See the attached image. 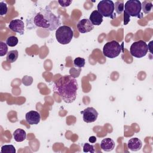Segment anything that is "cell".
<instances>
[{"label":"cell","instance_id":"9c48e42d","mask_svg":"<svg viewBox=\"0 0 153 153\" xmlns=\"http://www.w3.org/2000/svg\"><path fill=\"white\" fill-rule=\"evenodd\" d=\"M77 29L79 32L85 33L91 31L94 29V25L91 23L89 19H81L77 24Z\"/></svg>","mask_w":153,"mask_h":153},{"label":"cell","instance_id":"7c38bea8","mask_svg":"<svg viewBox=\"0 0 153 153\" xmlns=\"http://www.w3.org/2000/svg\"><path fill=\"white\" fill-rule=\"evenodd\" d=\"M115 142L109 137L103 139L100 143V147L102 150L106 152H110L115 148Z\"/></svg>","mask_w":153,"mask_h":153},{"label":"cell","instance_id":"ba28073f","mask_svg":"<svg viewBox=\"0 0 153 153\" xmlns=\"http://www.w3.org/2000/svg\"><path fill=\"white\" fill-rule=\"evenodd\" d=\"M84 122L90 123L94 122L98 117L97 111L93 107H88L81 112Z\"/></svg>","mask_w":153,"mask_h":153},{"label":"cell","instance_id":"cb8c5ba5","mask_svg":"<svg viewBox=\"0 0 153 153\" xmlns=\"http://www.w3.org/2000/svg\"><path fill=\"white\" fill-rule=\"evenodd\" d=\"M8 11V8L7 5L6 3L4 2H0V15L1 16L7 14Z\"/></svg>","mask_w":153,"mask_h":153},{"label":"cell","instance_id":"4fadbf2b","mask_svg":"<svg viewBox=\"0 0 153 153\" xmlns=\"http://www.w3.org/2000/svg\"><path fill=\"white\" fill-rule=\"evenodd\" d=\"M127 146L128 148L132 151H137L141 149L142 142L137 137H133L128 140Z\"/></svg>","mask_w":153,"mask_h":153},{"label":"cell","instance_id":"44dd1931","mask_svg":"<svg viewBox=\"0 0 153 153\" xmlns=\"http://www.w3.org/2000/svg\"><path fill=\"white\" fill-rule=\"evenodd\" d=\"M85 60L84 58H82V57H76L74 60V64L75 66L79 68L84 67L85 65Z\"/></svg>","mask_w":153,"mask_h":153},{"label":"cell","instance_id":"ffe728a7","mask_svg":"<svg viewBox=\"0 0 153 153\" xmlns=\"http://www.w3.org/2000/svg\"><path fill=\"white\" fill-rule=\"evenodd\" d=\"M19 42L18 38L15 36H10L6 40V44L10 47H14L17 45Z\"/></svg>","mask_w":153,"mask_h":153},{"label":"cell","instance_id":"e0dca14e","mask_svg":"<svg viewBox=\"0 0 153 153\" xmlns=\"http://www.w3.org/2000/svg\"><path fill=\"white\" fill-rule=\"evenodd\" d=\"M152 3L149 1H144L141 4L142 10L145 14H149L152 8Z\"/></svg>","mask_w":153,"mask_h":153},{"label":"cell","instance_id":"7402d4cb","mask_svg":"<svg viewBox=\"0 0 153 153\" xmlns=\"http://www.w3.org/2000/svg\"><path fill=\"white\" fill-rule=\"evenodd\" d=\"M8 52V47L6 43L1 41L0 42V56H4L6 54H7Z\"/></svg>","mask_w":153,"mask_h":153},{"label":"cell","instance_id":"30bf717a","mask_svg":"<svg viewBox=\"0 0 153 153\" xmlns=\"http://www.w3.org/2000/svg\"><path fill=\"white\" fill-rule=\"evenodd\" d=\"M8 27L12 31L23 35L25 32V24L20 19L12 20L8 25Z\"/></svg>","mask_w":153,"mask_h":153},{"label":"cell","instance_id":"ac0fdd59","mask_svg":"<svg viewBox=\"0 0 153 153\" xmlns=\"http://www.w3.org/2000/svg\"><path fill=\"white\" fill-rule=\"evenodd\" d=\"M1 153H16L15 147L13 145H5L1 146Z\"/></svg>","mask_w":153,"mask_h":153},{"label":"cell","instance_id":"603a6c76","mask_svg":"<svg viewBox=\"0 0 153 153\" xmlns=\"http://www.w3.org/2000/svg\"><path fill=\"white\" fill-rule=\"evenodd\" d=\"M83 151L84 152H90V153H94V146L92 145H90L88 143H85L83 145Z\"/></svg>","mask_w":153,"mask_h":153},{"label":"cell","instance_id":"8992f818","mask_svg":"<svg viewBox=\"0 0 153 153\" xmlns=\"http://www.w3.org/2000/svg\"><path fill=\"white\" fill-rule=\"evenodd\" d=\"M148 51V46L146 42L139 40L134 42L130 46V53L131 55L136 58H142L146 56Z\"/></svg>","mask_w":153,"mask_h":153},{"label":"cell","instance_id":"4316f807","mask_svg":"<svg viewBox=\"0 0 153 153\" xmlns=\"http://www.w3.org/2000/svg\"><path fill=\"white\" fill-rule=\"evenodd\" d=\"M96 140H97V138H96L95 136H90V137H89V139H88L89 142H91V143H95L96 141Z\"/></svg>","mask_w":153,"mask_h":153},{"label":"cell","instance_id":"d4e9b609","mask_svg":"<svg viewBox=\"0 0 153 153\" xmlns=\"http://www.w3.org/2000/svg\"><path fill=\"white\" fill-rule=\"evenodd\" d=\"M22 83L26 85V86H28L30 85V84H32V81H33V78L32 77L30 76H25L22 79Z\"/></svg>","mask_w":153,"mask_h":153},{"label":"cell","instance_id":"52a82bcc","mask_svg":"<svg viewBox=\"0 0 153 153\" xmlns=\"http://www.w3.org/2000/svg\"><path fill=\"white\" fill-rule=\"evenodd\" d=\"M97 11L102 15L103 17L112 18L114 11V3L111 0L100 1L97 5Z\"/></svg>","mask_w":153,"mask_h":153},{"label":"cell","instance_id":"5b68a950","mask_svg":"<svg viewBox=\"0 0 153 153\" xmlns=\"http://www.w3.org/2000/svg\"><path fill=\"white\" fill-rule=\"evenodd\" d=\"M121 51L120 44L116 41L112 40L106 42L103 47V55L109 59H114L120 55Z\"/></svg>","mask_w":153,"mask_h":153},{"label":"cell","instance_id":"3957f363","mask_svg":"<svg viewBox=\"0 0 153 153\" xmlns=\"http://www.w3.org/2000/svg\"><path fill=\"white\" fill-rule=\"evenodd\" d=\"M74 36V32L71 27L68 26H62L56 30V38L59 43L62 45L69 44Z\"/></svg>","mask_w":153,"mask_h":153},{"label":"cell","instance_id":"484cf974","mask_svg":"<svg viewBox=\"0 0 153 153\" xmlns=\"http://www.w3.org/2000/svg\"><path fill=\"white\" fill-rule=\"evenodd\" d=\"M72 1H68V0H59L58 2L59 3V4L63 7H68L71 5V4L72 3Z\"/></svg>","mask_w":153,"mask_h":153},{"label":"cell","instance_id":"2e32d148","mask_svg":"<svg viewBox=\"0 0 153 153\" xmlns=\"http://www.w3.org/2000/svg\"><path fill=\"white\" fill-rule=\"evenodd\" d=\"M18 56L19 53L17 50H11L7 53L6 60L9 63H13L17 60Z\"/></svg>","mask_w":153,"mask_h":153},{"label":"cell","instance_id":"8fae6325","mask_svg":"<svg viewBox=\"0 0 153 153\" xmlns=\"http://www.w3.org/2000/svg\"><path fill=\"white\" fill-rule=\"evenodd\" d=\"M25 119L30 125L38 124L41 120V115L37 111H30L26 114Z\"/></svg>","mask_w":153,"mask_h":153},{"label":"cell","instance_id":"7a4b0ae2","mask_svg":"<svg viewBox=\"0 0 153 153\" xmlns=\"http://www.w3.org/2000/svg\"><path fill=\"white\" fill-rule=\"evenodd\" d=\"M32 20L35 26L50 31L57 29L60 25L59 18L51 12L48 7L36 13Z\"/></svg>","mask_w":153,"mask_h":153},{"label":"cell","instance_id":"5bb4252c","mask_svg":"<svg viewBox=\"0 0 153 153\" xmlns=\"http://www.w3.org/2000/svg\"><path fill=\"white\" fill-rule=\"evenodd\" d=\"M103 17L102 15L97 10H94L90 15L89 20L93 25L99 26L103 22Z\"/></svg>","mask_w":153,"mask_h":153},{"label":"cell","instance_id":"d6986e66","mask_svg":"<svg viewBox=\"0 0 153 153\" xmlns=\"http://www.w3.org/2000/svg\"><path fill=\"white\" fill-rule=\"evenodd\" d=\"M124 1H118L114 4V8L118 14H121L124 11Z\"/></svg>","mask_w":153,"mask_h":153},{"label":"cell","instance_id":"9a60e30c","mask_svg":"<svg viewBox=\"0 0 153 153\" xmlns=\"http://www.w3.org/2000/svg\"><path fill=\"white\" fill-rule=\"evenodd\" d=\"M13 137L17 142L24 141L26 138V133L25 130L22 128H17L13 132Z\"/></svg>","mask_w":153,"mask_h":153},{"label":"cell","instance_id":"6da1fadb","mask_svg":"<svg viewBox=\"0 0 153 153\" xmlns=\"http://www.w3.org/2000/svg\"><path fill=\"white\" fill-rule=\"evenodd\" d=\"M53 91L67 103H72L76 97L78 84L76 79L71 75H64L55 81Z\"/></svg>","mask_w":153,"mask_h":153},{"label":"cell","instance_id":"277c9868","mask_svg":"<svg viewBox=\"0 0 153 153\" xmlns=\"http://www.w3.org/2000/svg\"><path fill=\"white\" fill-rule=\"evenodd\" d=\"M141 10V2L138 0H128L124 7V13L131 17L141 18L142 17Z\"/></svg>","mask_w":153,"mask_h":153}]
</instances>
